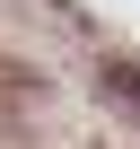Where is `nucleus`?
<instances>
[{
	"label": "nucleus",
	"instance_id": "1",
	"mask_svg": "<svg viewBox=\"0 0 140 149\" xmlns=\"http://www.w3.org/2000/svg\"><path fill=\"white\" fill-rule=\"evenodd\" d=\"M114 88H123V105L140 114V61H123V70H114Z\"/></svg>",
	"mask_w": 140,
	"mask_h": 149
}]
</instances>
